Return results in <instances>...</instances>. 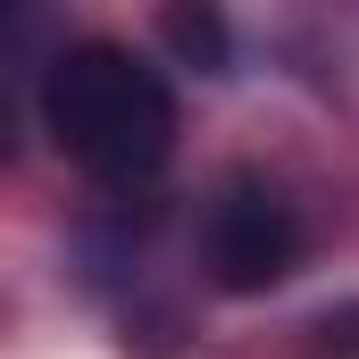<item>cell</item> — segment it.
Instances as JSON below:
<instances>
[{"instance_id": "cell-1", "label": "cell", "mask_w": 359, "mask_h": 359, "mask_svg": "<svg viewBox=\"0 0 359 359\" xmlns=\"http://www.w3.org/2000/svg\"><path fill=\"white\" fill-rule=\"evenodd\" d=\"M42 126L92 184H142L176 151V92L126 42H67L42 76Z\"/></svg>"}, {"instance_id": "cell-2", "label": "cell", "mask_w": 359, "mask_h": 359, "mask_svg": "<svg viewBox=\"0 0 359 359\" xmlns=\"http://www.w3.org/2000/svg\"><path fill=\"white\" fill-rule=\"evenodd\" d=\"M309 251V226L301 209L284 201V184H268L259 168H234V176L209 192L201 209V268L217 292H268L301 268Z\"/></svg>"}, {"instance_id": "cell-3", "label": "cell", "mask_w": 359, "mask_h": 359, "mask_svg": "<svg viewBox=\"0 0 359 359\" xmlns=\"http://www.w3.org/2000/svg\"><path fill=\"white\" fill-rule=\"evenodd\" d=\"M168 34H176L192 59H209V67L226 59V25H217V17H192V8H176V17H168Z\"/></svg>"}, {"instance_id": "cell-4", "label": "cell", "mask_w": 359, "mask_h": 359, "mask_svg": "<svg viewBox=\"0 0 359 359\" xmlns=\"http://www.w3.org/2000/svg\"><path fill=\"white\" fill-rule=\"evenodd\" d=\"M0 159H8V100H0Z\"/></svg>"}]
</instances>
